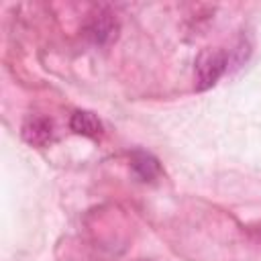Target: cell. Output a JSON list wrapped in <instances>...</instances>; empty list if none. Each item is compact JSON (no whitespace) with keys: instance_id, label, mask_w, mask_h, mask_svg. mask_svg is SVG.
<instances>
[{"instance_id":"obj_1","label":"cell","mask_w":261,"mask_h":261,"mask_svg":"<svg viewBox=\"0 0 261 261\" xmlns=\"http://www.w3.org/2000/svg\"><path fill=\"white\" fill-rule=\"evenodd\" d=\"M228 63V57L222 49H202L196 57L194 65V75H196V88L198 90H208L212 88L220 75L224 73Z\"/></svg>"},{"instance_id":"obj_3","label":"cell","mask_w":261,"mask_h":261,"mask_svg":"<svg viewBox=\"0 0 261 261\" xmlns=\"http://www.w3.org/2000/svg\"><path fill=\"white\" fill-rule=\"evenodd\" d=\"M88 31H90V35L94 37L96 43H108L110 39L116 37L118 22H116V18H114L112 12L100 8L96 14H92V20H90Z\"/></svg>"},{"instance_id":"obj_4","label":"cell","mask_w":261,"mask_h":261,"mask_svg":"<svg viewBox=\"0 0 261 261\" xmlns=\"http://www.w3.org/2000/svg\"><path fill=\"white\" fill-rule=\"evenodd\" d=\"M69 126L73 133L84 135V137H98L102 133V122L98 120L96 114L88 110H75L69 118Z\"/></svg>"},{"instance_id":"obj_5","label":"cell","mask_w":261,"mask_h":261,"mask_svg":"<svg viewBox=\"0 0 261 261\" xmlns=\"http://www.w3.org/2000/svg\"><path fill=\"white\" fill-rule=\"evenodd\" d=\"M133 171L143 179V181H151L153 177H157L159 173V163L155 157H151L149 153H143V151H137L133 155Z\"/></svg>"},{"instance_id":"obj_2","label":"cell","mask_w":261,"mask_h":261,"mask_svg":"<svg viewBox=\"0 0 261 261\" xmlns=\"http://www.w3.org/2000/svg\"><path fill=\"white\" fill-rule=\"evenodd\" d=\"M53 137V122L45 116H29L22 124V139L35 147H43Z\"/></svg>"}]
</instances>
